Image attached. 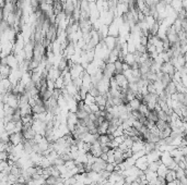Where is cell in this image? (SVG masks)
Here are the masks:
<instances>
[{"label":"cell","instance_id":"1","mask_svg":"<svg viewBox=\"0 0 187 185\" xmlns=\"http://www.w3.org/2000/svg\"><path fill=\"white\" fill-rule=\"evenodd\" d=\"M77 122H78V118L76 116L75 111L70 110L67 114V119H66V127L68 129V132L71 133L73 130L77 126Z\"/></svg>","mask_w":187,"mask_h":185},{"label":"cell","instance_id":"2","mask_svg":"<svg viewBox=\"0 0 187 185\" xmlns=\"http://www.w3.org/2000/svg\"><path fill=\"white\" fill-rule=\"evenodd\" d=\"M102 74H103V77L106 79H110L111 77L114 76V74H115V66H114V63H111V62L105 63L104 68L102 69Z\"/></svg>","mask_w":187,"mask_h":185},{"label":"cell","instance_id":"3","mask_svg":"<svg viewBox=\"0 0 187 185\" xmlns=\"http://www.w3.org/2000/svg\"><path fill=\"white\" fill-rule=\"evenodd\" d=\"M22 142H23V136H22L21 132H14L9 135V143L12 146L20 145V144H22Z\"/></svg>","mask_w":187,"mask_h":185},{"label":"cell","instance_id":"4","mask_svg":"<svg viewBox=\"0 0 187 185\" xmlns=\"http://www.w3.org/2000/svg\"><path fill=\"white\" fill-rule=\"evenodd\" d=\"M175 71H176V70H175V68H174V66L171 62H163L160 69V72H162V73H164V74H168V75H170L171 77L174 75Z\"/></svg>","mask_w":187,"mask_h":185},{"label":"cell","instance_id":"5","mask_svg":"<svg viewBox=\"0 0 187 185\" xmlns=\"http://www.w3.org/2000/svg\"><path fill=\"white\" fill-rule=\"evenodd\" d=\"M113 77L115 79L116 83H117V85L119 86L120 89L123 90V89H126V88H127V86H128L129 83H128V81L126 79V77H125L124 74H115Z\"/></svg>","mask_w":187,"mask_h":185},{"label":"cell","instance_id":"6","mask_svg":"<svg viewBox=\"0 0 187 185\" xmlns=\"http://www.w3.org/2000/svg\"><path fill=\"white\" fill-rule=\"evenodd\" d=\"M135 166H137L139 170L141 171H144V170H147L148 168V160H147V156L144 155V156L140 157V158L136 159V161H135Z\"/></svg>","mask_w":187,"mask_h":185},{"label":"cell","instance_id":"7","mask_svg":"<svg viewBox=\"0 0 187 185\" xmlns=\"http://www.w3.org/2000/svg\"><path fill=\"white\" fill-rule=\"evenodd\" d=\"M144 173V177H146V180L148 181V183H154L155 180H157V172H152V171H149V170H144L143 171Z\"/></svg>","mask_w":187,"mask_h":185},{"label":"cell","instance_id":"8","mask_svg":"<svg viewBox=\"0 0 187 185\" xmlns=\"http://www.w3.org/2000/svg\"><path fill=\"white\" fill-rule=\"evenodd\" d=\"M57 69L62 72V73L65 71H68V59L66 58V57H62V58L59 60L58 64H57Z\"/></svg>","mask_w":187,"mask_h":185},{"label":"cell","instance_id":"9","mask_svg":"<svg viewBox=\"0 0 187 185\" xmlns=\"http://www.w3.org/2000/svg\"><path fill=\"white\" fill-rule=\"evenodd\" d=\"M11 73V68L9 66H0V79H8V76Z\"/></svg>","mask_w":187,"mask_h":185},{"label":"cell","instance_id":"10","mask_svg":"<svg viewBox=\"0 0 187 185\" xmlns=\"http://www.w3.org/2000/svg\"><path fill=\"white\" fill-rule=\"evenodd\" d=\"M164 90H165V92H168V94L170 96L174 95V94H176V92H177L176 84H175V83H173V82L171 81V82L168 83V84L166 85L165 87H164Z\"/></svg>","mask_w":187,"mask_h":185},{"label":"cell","instance_id":"11","mask_svg":"<svg viewBox=\"0 0 187 185\" xmlns=\"http://www.w3.org/2000/svg\"><path fill=\"white\" fill-rule=\"evenodd\" d=\"M164 179H165L166 183L176 180V173H175V170H168V172H166L165 175H164Z\"/></svg>","mask_w":187,"mask_h":185},{"label":"cell","instance_id":"12","mask_svg":"<svg viewBox=\"0 0 187 185\" xmlns=\"http://www.w3.org/2000/svg\"><path fill=\"white\" fill-rule=\"evenodd\" d=\"M143 146H144L143 142H142V140H138V142H134V144H132L130 149H131V151H132V153H134L139 150H142V149H143Z\"/></svg>","mask_w":187,"mask_h":185},{"label":"cell","instance_id":"13","mask_svg":"<svg viewBox=\"0 0 187 185\" xmlns=\"http://www.w3.org/2000/svg\"><path fill=\"white\" fill-rule=\"evenodd\" d=\"M146 118H147L148 120H150V121H153L154 123H157V121L159 120L158 118V112L153 109V110H149L148 111L147 116H146Z\"/></svg>","mask_w":187,"mask_h":185},{"label":"cell","instance_id":"14","mask_svg":"<svg viewBox=\"0 0 187 185\" xmlns=\"http://www.w3.org/2000/svg\"><path fill=\"white\" fill-rule=\"evenodd\" d=\"M97 142L100 143V145H107V144L111 142V140L107 134H99V136H97Z\"/></svg>","mask_w":187,"mask_h":185},{"label":"cell","instance_id":"15","mask_svg":"<svg viewBox=\"0 0 187 185\" xmlns=\"http://www.w3.org/2000/svg\"><path fill=\"white\" fill-rule=\"evenodd\" d=\"M140 103H141V101L139 100V99H137V98H134V99H131L130 101L128 103L129 107H130L131 111L132 110H138V108H139Z\"/></svg>","mask_w":187,"mask_h":185},{"label":"cell","instance_id":"16","mask_svg":"<svg viewBox=\"0 0 187 185\" xmlns=\"http://www.w3.org/2000/svg\"><path fill=\"white\" fill-rule=\"evenodd\" d=\"M168 168H166L165 166H164L163 163H160V166H158V169H157V175L158 177H164V175H165V173L168 172Z\"/></svg>","mask_w":187,"mask_h":185},{"label":"cell","instance_id":"17","mask_svg":"<svg viewBox=\"0 0 187 185\" xmlns=\"http://www.w3.org/2000/svg\"><path fill=\"white\" fill-rule=\"evenodd\" d=\"M114 66H115V74H123V62L122 61L116 60L114 62Z\"/></svg>","mask_w":187,"mask_h":185},{"label":"cell","instance_id":"18","mask_svg":"<svg viewBox=\"0 0 187 185\" xmlns=\"http://www.w3.org/2000/svg\"><path fill=\"white\" fill-rule=\"evenodd\" d=\"M83 103H84V105H86V106H91V105L95 103V98H94L93 96L90 95V94H86V98L83 99Z\"/></svg>","mask_w":187,"mask_h":185},{"label":"cell","instance_id":"19","mask_svg":"<svg viewBox=\"0 0 187 185\" xmlns=\"http://www.w3.org/2000/svg\"><path fill=\"white\" fill-rule=\"evenodd\" d=\"M138 111H139L140 113L142 114V116H147V113H148V111H149V109H148V107H147V105L146 103H140V106H139V108H138Z\"/></svg>","mask_w":187,"mask_h":185},{"label":"cell","instance_id":"20","mask_svg":"<svg viewBox=\"0 0 187 185\" xmlns=\"http://www.w3.org/2000/svg\"><path fill=\"white\" fill-rule=\"evenodd\" d=\"M154 184L155 185H166V181H165V179H164V177H157V180H155Z\"/></svg>","mask_w":187,"mask_h":185},{"label":"cell","instance_id":"21","mask_svg":"<svg viewBox=\"0 0 187 185\" xmlns=\"http://www.w3.org/2000/svg\"><path fill=\"white\" fill-rule=\"evenodd\" d=\"M115 163H106V166H105V170H106L107 172H110V173H112L113 171H115Z\"/></svg>","mask_w":187,"mask_h":185},{"label":"cell","instance_id":"22","mask_svg":"<svg viewBox=\"0 0 187 185\" xmlns=\"http://www.w3.org/2000/svg\"><path fill=\"white\" fill-rule=\"evenodd\" d=\"M142 125H143V124H141V123H140L138 120H134V122H132V125H131V126L135 127V129L138 130V131H140V130H141V127H142Z\"/></svg>","mask_w":187,"mask_h":185},{"label":"cell","instance_id":"23","mask_svg":"<svg viewBox=\"0 0 187 185\" xmlns=\"http://www.w3.org/2000/svg\"><path fill=\"white\" fill-rule=\"evenodd\" d=\"M3 21V12H2V9L0 8V22Z\"/></svg>","mask_w":187,"mask_h":185},{"label":"cell","instance_id":"24","mask_svg":"<svg viewBox=\"0 0 187 185\" xmlns=\"http://www.w3.org/2000/svg\"><path fill=\"white\" fill-rule=\"evenodd\" d=\"M166 185H177L176 180H175V181H172V182H168V183H166Z\"/></svg>","mask_w":187,"mask_h":185},{"label":"cell","instance_id":"25","mask_svg":"<svg viewBox=\"0 0 187 185\" xmlns=\"http://www.w3.org/2000/svg\"><path fill=\"white\" fill-rule=\"evenodd\" d=\"M163 1L166 3V5H170V3H171L172 1H173V0H163Z\"/></svg>","mask_w":187,"mask_h":185},{"label":"cell","instance_id":"26","mask_svg":"<svg viewBox=\"0 0 187 185\" xmlns=\"http://www.w3.org/2000/svg\"><path fill=\"white\" fill-rule=\"evenodd\" d=\"M86 1H88L89 3H93V2H95L96 0H86Z\"/></svg>","mask_w":187,"mask_h":185}]
</instances>
